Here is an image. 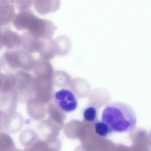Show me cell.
<instances>
[{
    "instance_id": "6da1fadb",
    "label": "cell",
    "mask_w": 151,
    "mask_h": 151,
    "mask_svg": "<svg viewBox=\"0 0 151 151\" xmlns=\"http://www.w3.org/2000/svg\"><path fill=\"white\" fill-rule=\"evenodd\" d=\"M101 119L113 132H129L135 129L137 117L133 108L128 104L114 102L107 104L103 111Z\"/></svg>"
},
{
    "instance_id": "7a4b0ae2",
    "label": "cell",
    "mask_w": 151,
    "mask_h": 151,
    "mask_svg": "<svg viewBox=\"0 0 151 151\" xmlns=\"http://www.w3.org/2000/svg\"><path fill=\"white\" fill-rule=\"evenodd\" d=\"M53 100L58 108L65 113L72 112L78 106L77 97L72 91L68 88H63L56 92L54 94Z\"/></svg>"
},
{
    "instance_id": "3957f363",
    "label": "cell",
    "mask_w": 151,
    "mask_h": 151,
    "mask_svg": "<svg viewBox=\"0 0 151 151\" xmlns=\"http://www.w3.org/2000/svg\"><path fill=\"white\" fill-rule=\"evenodd\" d=\"M55 28V25L51 21L40 19L37 17L27 31L36 38L47 39L52 38Z\"/></svg>"
},
{
    "instance_id": "277c9868",
    "label": "cell",
    "mask_w": 151,
    "mask_h": 151,
    "mask_svg": "<svg viewBox=\"0 0 151 151\" xmlns=\"http://www.w3.org/2000/svg\"><path fill=\"white\" fill-rule=\"evenodd\" d=\"M18 48L7 50L0 57V67L6 72L14 73L20 70V62Z\"/></svg>"
},
{
    "instance_id": "5b68a950",
    "label": "cell",
    "mask_w": 151,
    "mask_h": 151,
    "mask_svg": "<svg viewBox=\"0 0 151 151\" xmlns=\"http://www.w3.org/2000/svg\"><path fill=\"white\" fill-rule=\"evenodd\" d=\"M37 17L29 9L20 11L15 14L12 23L18 30H27L32 22Z\"/></svg>"
},
{
    "instance_id": "8992f818",
    "label": "cell",
    "mask_w": 151,
    "mask_h": 151,
    "mask_svg": "<svg viewBox=\"0 0 151 151\" xmlns=\"http://www.w3.org/2000/svg\"><path fill=\"white\" fill-rule=\"evenodd\" d=\"M21 36V46L23 49L30 53H39L41 50L44 39L36 38L27 31L25 32Z\"/></svg>"
},
{
    "instance_id": "52a82bcc",
    "label": "cell",
    "mask_w": 151,
    "mask_h": 151,
    "mask_svg": "<svg viewBox=\"0 0 151 151\" xmlns=\"http://www.w3.org/2000/svg\"><path fill=\"white\" fill-rule=\"evenodd\" d=\"M22 116L15 111L5 114L3 122V129L11 133L20 130L22 126Z\"/></svg>"
},
{
    "instance_id": "ba28073f",
    "label": "cell",
    "mask_w": 151,
    "mask_h": 151,
    "mask_svg": "<svg viewBox=\"0 0 151 151\" xmlns=\"http://www.w3.org/2000/svg\"><path fill=\"white\" fill-rule=\"evenodd\" d=\"M2 37L4 45L7 50H15L20 47L21 36L12 30L9 26L4 29Z\"/></svg>"
},
{
    "instance_id": "9c48e42d",
    "label": "cell",
    "mask_w": 151,
    "mask_h": 151,
    "mask_svg": "<svg viewBox=\"0 0 151 151\" xmlns=\"http://www.w3.org/2000/svg\"><path fill=\"white\" fill-rule=\"evenodd\" d=\"M36 11L41 15L52 13L57 11L60 5V0H34Z\"/></svg>"
},
{
    "instance_id": "30bf717a",
    "label": "cell",
    "mask_w": 151,
    "mask_h": 151,
    "mask_svg": "<svg viewBox=\"0 0 151 151\" xmlns=\"http://www.w3.org/2000/svg\"><path fill=\"white\" fill-rule=\"evenodd\" d=\"M0 5V25H9L15 15L14 6L12 2L2 0Z\"/></svg>"
},
{
    "instance_id": "8fae6325",
    "label": "cell",
    "mask_w": 151,
    "mask_h": 151,
    "mask_svg": "<svg viewBox=\"0 0 151 151\" xmlns=\"http://www.w3.org/2000/svg\"><path fill=\"white\" fill-rule=\"evenodd\" d=\"M40 58L49 61L53 58L57 53L54 40L52 38L45 39L42 47L39 52Z\"/></svg>"
},
{
    "instance_id": "7c38bea8",
    "label": "cell",
    "mask_w": 151,
    "mask_h": 151,
    "mask_svg": "<svg viewBox=\"0 0 151 151\" xmlns=\"http://www.w3.org/2000/svg\"><path fill=\"white\" fill-rule=\"evenodd\" d=\"M54 42L57 55L65 56L70 51L71 42L68 37L63 35L60 36L54 40Z\"/></svg>"
},
{
    "instance_id": "4fadbf2b",
    "label": "cell",
    "mask_w": 151,
    "mask_h": 151,
    "mask_svg": "<svg viewBox=\"0 0 151 151\" xmlns=\"http://www.w3.org/2000/svg\"><path fill=\"white\" fill-rule=\"evenodd\" d=\"M83 121L95 123L97 121L98 111L94 106L91 104L86 106L82 111Z\"/></svg>"
},
{
    "instance_id": "5bb4252c",
    "label": "cell",
    "mask_w": 151,
    "mask_h": 151,
    "mask_svg": "<svg viewBox=\"0 0 151 151\" xmlns=\"http://www.w3.org/2000/svg\"><path fill=\"white\" fill-rule=\"evenodd\" d=\"M16 149L11 137L7 133L0 132V151L14 150Z\"/></svg>"
},
{
    "instance_id": "9a60e30c",
    "label": "cell",
    "mask_w": 151,
    "mask_h": 151,
    "mask_svg": "<svg viewBox=\"0 0 151 151\" xmlns=\"http://www.w3.org/2000/svg\"><path fill=\"white\" fill-rule=\"evenodd\" d=\"M94 123L96 133L101 137H106L113 132L108 124L102 121H97Z\"/></svg>"
},
{
    "instance_id": "2e32d148",
    "label": "cell",
    "mask_w": 151,
    "mask_h": 151,
    "mask_svg": "<svg viewBox=\"0 0 151 151\" xmlns=\"http://www.w3.org/2000/svg\"><path fill=\"white\" fill-rule=\"evenodd\" d=\"M14 4L20 12L29 9L32 6L34 0H13Z\"/></svg>"
},
{
    "instance_id": "e0dca14e",
    "label": "cell",
    "mask_w": 151,
    "mask_h": 151,
    "mask_svg": "<svg viewBox=\"0 0 151 151\" xmlns=\"http://www.w3.org/2000/svg\"><path fill=\"white\" fill-rule=\"evenodd\" d=\"M4 46L2 37V35H0V51L3 48Z\"/></svg>"
},
{
    "instance_id": "ac0fdd59",
    "label": "cell",
    "mask_w": 151,
    "mask_h": 151,
    "mask_svg": "<svg viewBox=\"0 0 151 151\" xmlns=\"http://www.w3.org/2000/svg\"><path fill=\"white\" fill-rule=\"evenodd\" d=\"M9 25L6 26H2L0 25V35H1L4 29L7 26Z\"/></svg>"
},
{
    "instance_id": "d6986e66",
    "label": "cell",
    "mask_w": 151,
    "mask_h": 151,
    "mask_svg": "<svg viewBox=\"0 0 151 151\" xmlns=\"http://www.w3.org/2000/svg\"><path fill=\"white\" fill-rule=\"evenodd\" d=\"M1 73H0V91H1L2 86V80L1 77Z\"/></svg>"
},
{
    "instance_id": "ffe728a7",
    "label": "cell",
    "mask_w": 151,
    "mask_h": 151,
    "mask_svg": "<svg viewBox=\"0 0 151 151\" xmlns=\"http://www.w3.org/2000/svg\"><path fill=\"white\" fill-rule=\"evenodd\" d=\"M1 0L6 1L12 2L14 4L13 0Z\"/></svg>"
},
{
    "instance_id": "44dd1931",
    "label": "cell",
    "mask_w": 151,
    "mask_h": 151,
    "mask_svg": "<svg viewBox=\"0 0 151 151\" xmlns=\"http://www.w3.org/2000/svg\"><path fill=\"white\" fill-rule=\"evenodd\" d=\"M1 69V67H0V73H1V72H0Z\"/></svg>"
}]
</instances>
